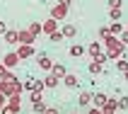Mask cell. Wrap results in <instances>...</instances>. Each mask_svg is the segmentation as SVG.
<instances>
[{"mask_svg":"<svg viewBox=\"0 0 128 114\" xmlns=\"http://www.w3.org/2000/svg\"><path fill=\"white\" fill-rule=\"evenodd\" d=\"M92 95L94 92H80V97H78L80 107H90V104H92Z\"/></svg>","mask_w":128,"mask_h":114,"instance_id":"15","label":"cell"},{"mask_svg":"<svg viewBox=\"0 0 128 114\" xmlns=\"http://www.w3.org/2000/svg\"><path fill=\"white\" fill-rule=\"evenodd\" d=\"M116 71H121V73L128 71V58H116Z\"/></svg>","mask_w":128,"mask_h":114,"instance_id":"24","label":"cell"},{"mask_svg":"<svg viewBox=\"0 0 128 114\" xmlns=\"http://www.w3.org/2000/svg\"><path fill=\"white\" fill-rule=\"evenodd\" d=\"M2 107H7V104H5V95H0V109H2Z\"/></svg>","mask_w":128,"mask_h":114,"instance_id":"38","label":"cell"},{"mask_svg":"<svg viewBox=\"0 0 128 114\" xmlns=\"http://www.w3.org/2000/svg\"><path fill=\"white\" fill-rule=\"evenodd\" d=\"M17 63H20L17 51H10V53H5V56H2V66H5V68H14Z\"/></svg>","mask_w":128,"mask_h":114,"instance_id":"4","label":"cell"},{"mask_svg":"<svg viewBox=\"0 0 128 114\" xmlns=\"http://www.w3.org/2000/svg\"><path fill=\"white\" fill-rule=\"evenodd\" d=\"M87 114H104V112H102V109H97V107H90V112H87Z\"/></svg>","mask_w":128,"mask_h":114,"instance_id":"34","label":"cell"},{"mask_svg":"<svg viewBox=\"0 0 128 114\" xmlns=\"http://www.w3.org/2000/svg\"><path fill=\"white\" fill-rule=\"evenodd\" d=\"M2 36H5L7 44H20V32H14V29H7Z\"/></svg>","mask_w":128,"mask_h":114,"instance_id":"14","label":"cell"},{"mask_svg":"<svg viewBox=\"0 0 128 114\" xmlns=\"http://www.w3.org/2000/svg\"><path fill=\"white\" fill-rule=\"evenodd\" d=\"M82 53H85V46H80V44H72L70 46V56L72 58H80Z\"/></svg>","mask_w":128,"mask_h":114,"instance_id":"20","label":"cell"},{"mask_svg":"<svg viewBox=\"0 0 128 114\" xmlns=\"http://www.w3.org/2000/svg\"><path fill=\"white\" fill-rule=\"evenodd\" d=\"M44 114H58V109H53V107H48V109H46V112H44Z\"/></svg>","mask_w":128,"mask_h":114,"instance_id":"37","label":"cell"},{"mask_svg":"<svg viewBox=\"0 0 128 114\" xmlns=\"http://www.w3.org/2000/svg\"><path fill=\"white\" fill-rule=\"evenodd\" d=\"M109 17L114 22H118V17H121V10H109Z\"/></svg>","mask_w":128,"mask_h":114,"instance_id":"29","label":"cell"},{"mask_svg":"<svg viewBox=\"0 0 128 114\" xmlns=\"http://www.w3.org/2000/svg\"><path fill=\"white\" fill-rule=\"evenodd\" d=\"M60 32H63V36H65V39H72V36L78 34V27H75V24H65Z\"/></svg>","mask_w":128,"mask_h":114,"instance_id":"16","label":"cell"},{"mask_svg":"<svg viewBox=\"0 0 128 114\" xmlns=\"http://www.w3.org/2000/svg\"><path fill=\"white\" fill-rule=\"evenodd\" d=\"M116 109H118V100H116V97H109L106 107L102 109V112H104V114H116Z\"/></svg>","mask_w":128,"mask_h":114,"instance_id":"12","label":"cell"},{"mask_svg":"<svg viewBox=\"0 0 128 114\" xmlns=\"http://www.w3.org/2000/svg\"><path fill=\"white\" fill-rule=\"evenodd\" d=\"M109 10H121V0H109Z\"/></svg>","mask_w":128,"mask_h":114,"instance_id":"28","label":"cell"},{"mask_svg":"<svg viewBox=\"0 0 128 114\" xmlns=\"http://www.w3.org/2000/svg\"><path fill=\"white\" fill-rule=\"evenodd\" d=\"M51 75H56V78H65V75H68V68H65L63 63H53V68H51Z\"/></svg>","mask_w":128,"mask_h":114,"instance_id":"11","label":"cell"},{"mask_svg":"<svg viewBox=\"0 0 128 114\" xmlns=\"http://www.w3.org/2000/svg\"><path fill=\"white\" fill-rule=\"evenodd\" d=\"M32 107H34V112H36V114H44V112H46V109H48V107H46V104H44V100H41V102H34Z\"/></svg>","mask_w":128,"mask_h":114,"instance_id":"25","label":"cell"},{"mask_svg":"<svg viewBox=\"0 0 128 114\" xmlns=\"http://www.w3.org/2000/svg\"><path fill=\"white\" fill-rule=\"evenodd\" d=\"M17 56H20V61H22V58L36 56V51H34V46H24V44H20V49H17Z\"/></svg>","mask_w":128,"mask_h":114,"instance_id":"9","label":"cell"},{"mask_svg":"<svg viewBox=\"0 0 128 114\" xmlns=\"http://www.w3.org/2000/svg\"><path fill=\"white\" fill-rule=\"evenodd\" d=\"M99 36H102V39H109V36H114V34H111V29H109V27H102L99 29Z\"/></svg>","mask_w":128,"mask_h":114,"instance_id":"27","label":"cell"},{"mask_svg":"<svg viewBox=\"0 0 128 114\" xmlns=\"http://www.w3.org/2000/svg\"><path fill=\"white\" fill-rule=\"evenodd\" d=\"M29 32H32L34 36L44 34V24H39V22H32V24H29Z\"/></svg>","mask_w":128,"mask_h":114,"instance_id":"22","label":"cell"},{"mask_svg":"<svg viewBox=\"0 0 128 114\" xmlns=\"http://www.w3.org/2000/svg\"><path fill=\"white\" fill-rule=\"evenodd\" d=\"M5 32H7V24H5L2 20H0V34H5Z\"/></svg>","mask_w":128,"mask_h":114,"instance_id":"35","label":"cell"},{"mask_svg":"<svg viewBox=\"0 0 128 114\" xmlns=\"http://www.w3.org/2000/svg\"><path fill=\"white\" fill-rule=\"evenodd\" d=\"M58 5H63V7H70V0H58Z\"/></svg>","mask_w":128,"mask_h":114,"instance_id":"36","label":"cell"},{"mask_svg":"<svg viewBox=\"0 0 128 114\" xmlns=\"http://www.w3.org/2000/svg\"><path fill=\"white\" fill-rule=\"evenodd\" d=\"M34 41H36V36L29 32V29H22L20 32V44H24V46H34Z\"/></svg>","mask_w":128,"mask_h":114,"instance_id":"6","label":"cell"},{"mask_svg":"<svg viewBox=\"0 0 128 114\" xmlns=\"http://www.w3.org/2000/svg\"><path fill=\"white\" fill-rule=\"evenodd\" d=\"M126 29H128V27H126Z\"/></svg>","mask_w":128,"mask_h":114,"instance_id":"42","label":"cell"},{"mask_svg":"<svg viewBox=\"0 0 128 114\" xmlns=\"http://www.w3.org/2000/svg\"><path fill=\"white\" fill-rule=\"evenodd\" d=\"M53 32H58V22L53 20V17H48V20L44 22V34H48V36H51Z\"/></svg>","mask_w":128,"mask_h":114,"instance_id":"10","label":"cell"},{"mask_svg":"<svg viewBox=\"0 0 128 114\" xmlns=\"http://www.w3.org/2000/svg\"><path fill=\"white\" fill-rule=\"evenodd\" d=\"M118 109H128V97H118Z\"/></svg>","mask_w":128,"mask_h":114,"instance_id":"31","label":"cell"},{"mask_svg":"<svg viewBox=\"0 0 128 114\" xmlns=\"http://www.w3.org/2000/svg\"><path fill=\"white\" fill-rule=\"evenodd\" d=\"M39 68L46 73H51V68H53V61H51L48 53H39Z\"/></svg>","mask_w":128,"mask_h":114,"instance_id":"7","label":"cell"},{"mask_svg":"<svg viewBox=\"0 0 128 114\" xmlns=\"http://www.w3.org/2000/svg\"><path fill=\"white\" fill-rule=\"evenodd\" d=\"M118 39H121V44H123V46H128V29H126V32H123L121 36H118Z\"/></svg>","mask_w":128,"mask_h":114,"instance_id":"32","label":"cell"},{"mask_svg":"<svg viewBox=\"0 0 128 114\" xmlns=\"http://www.w3.org/2000/svg\"><path fill=\"white\" fill-rule=\"evenodd\" d=\"M44 80H36V78H27V83H24V90L27 92H44Z\"/></svg>","mask_w":128,"mask_h":114,"instance_id":"3","label":"cell"},{"mask_svg":"<svg viewBox=\"0 0 128 114\" xmlns=\"http://www.w3.org/2000/svg\"><path fill=\"white\" fill-rule=\"evenodd\" d=\"M109 29H111V34H118V36H121L123 34V32H126V29H123V24H121V22H111V24H109Z\"/></svg>","mask_w":128,"mask_h":114,"instance_id":"19","label":"cell"},{"mask_svg":"<svg viewBox=\"0 0 128 114\" xmlns=\"http://www.w3.org/2000/svg\"><path fill=\"white\" fill-rule=\"evenodd\" d=\"M58 80H60V78H56V75L48 73V75L44 78V85H46V87H58Z\"/></svg>","mask_w":128,"mask_h":114,"instance_id":"21","label":"cell"},{"mask_svg":"<svg viewBox=\"0 0 128 114\" xmlns=\"http://www.w3.org/2000/svg\"><path fill=\"white\" fill-rule=\"evenodd\" d=\"M48 39H51V41H53V44H58V41H63L65 36H63V32H60V29H58V32H53V34L48 36Z\"/></svg>","mask_w":128,"mask_h":114,"instance_id":"26","label":"cell"},{"mask_svg":"<svg viewBox=\"0 0 128 114\" xmlns=\"http://www.w3.org/2000/svg\"><path fill=\"white\" fill-rule=\"evenodd\" d=\"M123 78H126V80H128V71H126V73H123Z\"/></svg>","mask_w":128,"mask_h":114,"instance_id":"39","label":"cell"},{"mask_svg":"<svg viewBox=\"0 0 128 114\" xmlns=\"http://www.w3.org/2000/svg\"><path fill=\"white\" fill-rule=\"evenodd\" d=\"M72 114H78V112H72Z\"/></svg>","mask_w":128,"mask_h":114,"instance_id":"40","label":"cell"},{"mask_svg":"<svg viewBox=\"0 0 128 114\" xmlns=\"http://www.w3.org/2000/svg\"><path fill=\"white\" fill-rule=\"evenodd\" d=\"M24 92V83H20L17 78L12 80H0V95H22Z\"/></svg>","mask_w":128,"mask_h":114,"instance_id":"1","label":"cell"},{"mask_svg":"<svg viewBox=\"0 0 128 114\" xmlns=\"http://www.w3.org/2000/svg\"><path fill=\"white\" fill-rule=\"evenodd\" d=\"M104 44H106V53L109 58H123V44L121 39H114V36H109V39H104Z\"/></svg>","mask_w":128,"mask_h":114,"instance_id":"2","label":"cell"},{"mask_svg":"<svg viewBox=\"0 0 128 114\" xmlns=\"http://www.w3.org/2000/svg\"><path fill=\"white\" fill-rule=\"evenodd\" d=\"M29 100H32V104L34 102H41V92H29Z\"/></svg>","mask_w":128,"mask_h":114,"instance_id":"30","label":"cell"},{"mask_svg":"<svg viewBox=\"0 0 128 114\" xmlns=\"http://www.w3.org/2000/svg\"><path fill=\"white\" fill-rule=\"evenodd\" d=\"M90 73H92V75H99V73H104V63H99V61H92V63H90Z\"/></svg>","mask_w":128,"mask_h":114,"instance_id":"18","label":"cell"},{"mask_svg":"<svg viewBox=\"0 0 128 114\" xmlns=\"http://www.w3.org/2000/svg\"><path fill=\"white\" fill-rule=\"evenodd\" d=\"M87 53H90L92 58H97L99 53H104V51H102V44H99V41H92L90 46H87Z\"/></svg>","mask_w":128,"mask_h":114,"instance_id":"13","label":"cell"},{"mask_svg":"<svg viewBox=\"0 0 128 114\" xmlns=\"http://www.w3.org/2000/svg\"><path fill=\"white\" fill-rule=\"evenodd\" d=\"M63 83H65V87H78V75H70V73H68L63 78Z\"/></svg>","mask_w":128,"mask_h":114,"instance_id":"23","label":"cell"},{"mask_svg":"<svg viewBox=\"0 0 128 114\" xmlns=\"http://www.w3.org/2000/svg\"><path fill=\"white\" fill-rule=\"evenodd\" d=\"M106 102H109V97H106V95H102V92L92 95V107H97V109H104V107H106Z\"/></svg>","mask_w":128,"mask_h":114,"instance_id":"8","label":"cell"},{"mask_svg":"<svg viewBox=\"0 0 128 114\" xmlns=\"http://www.w3.org/2000/svg\"><path fill=\"white\" fill-rule=\"evenodd\" d=\"M10 107H12L14 112H20L22 109V95H12V97H10Z\"/></svg>","mask_w":128,"mask_h":114,"instance_id":"17","label":"cell"},{"mask_svg":"<svg viewBox=\"0 0 128 114\" xmlns=\"http://www.w3.org/2000/svg\"><path fill=\"white\" fill-rule=\"evenodd\" d=\"M0 112H2V109H0Z\"/></svg>","mask_w":128,"mask_h":114,"instance_id":"41","label":"cell"},{"mask_svg":"<svg viewBox=\"0 0 128 114\" xmlns=\"http://www.w3.org/2000/svg\"><path fill=\"white\" fill-rule=\"evenodd\" d=\"M0 114H17V112H14V109L7 104V107H2V112H0Z\"/></svg>","mask_w":128,"mask_h":114,"instance_id":"33","label":"cell"},{"mask_svg":"<svg viewBox=\"0 0 128 114\" xmlns=\"http://www.w3.org/2000/svg\"><path fill=\"white\" fill-rule=\"evenodd\" d=\"M65 15H68V7H63V5H53L51 7V17H53L56 22L65 20Z\"/></svg>","mask_w":128,"mask_h":114,"instance_id":"5","label":"cell"}]
</instances>
